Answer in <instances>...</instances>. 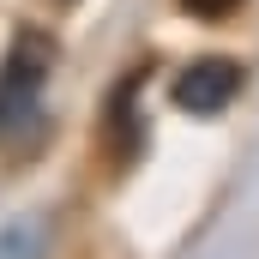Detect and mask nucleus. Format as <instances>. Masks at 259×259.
Segmentation results:
<instances>
[{
	"label": "nucleus",
	"instance_id": "nucleus-1",
	"mask_svg": "<svg viewBox=\"0 0 259 259\" xmlns=\"http://www.w3.org/2000/svg\"><path fill=\"white\" fill-rule=\"evenodd\" d=\"M55 66V42H42L36 30H24L6 55L0 72V151H30L42 139V84Z\"/></svg>",
	"mask_w": 259,
	"mask_h": 259
},
{
	"label": "nucleus",
	"instance_id": "nucleus-2",
	"mask_svg": "<svg viewBox=\"0 0 259 259\" xmlns=\"http://www.w3.org/2000/svg\"><path fill=\"white\" fill-rule=\"evenodd\" d=\"M235 91H241V66L223 61V55L181 66V72H175V84H169L175 109H187V115H223V109L235 103Z\"/></svg>",
	"mask_w": 259,
	"mask_h": 259
},
{
	"label": "nucleus",
	"instance_id": "nucleus-3",
	"mask_svg": "<svg viewBox=\"0 0 259 259\" xmlns=\"http://www.w3.org/2000/svg\"><path fill=\"white\" fill-rule=\"evenodd\" d=\"M181 6H187V12H199V18H229L241 0H181Z\"/></svg>",
	"mask_w": 259,
	"mask_h": 259
}]
</instances>
